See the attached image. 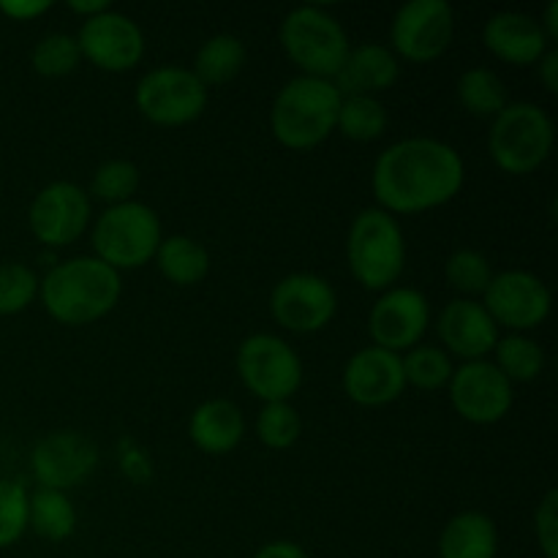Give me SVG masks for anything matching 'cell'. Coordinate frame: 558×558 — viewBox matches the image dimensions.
Listing matches in <instances>:
<instances>
[{
    "label": "cell",
    "instance_id": "cell-1",
    "mask_svg": "<svg viewBox=\"0 0 558 558\" xmlns=\"http://www.w3.org/2000/svg\"><path fill=\"white\" fill-rule=\"evenodd\" d=\"M466 180L461 153L434 136L398 140L376 158L371 172L379 210L390 216H414L447 205Z\"/></svg>",
    "mask_w": 558,
    "mask_h": 558
},
{
    "label": "cell",
    "instance_id": "cell-2",
    "mask_svg": "<svg viewBox=\"0 0 558 558\" xmlns=\"http://www.w3.org/2000/svg\"><path fill=\"white\" fill-rule=\"evenodd\" d=\"M123 294L120 272L96 256H76L54 265L38 283V298L54 322L82 327L98 322Z\"/></svg>",
    "mask_w": 558,
    "mask_h": 558
},
{
    "label": "cell",
    "instance_id": "cell-3",
    "mask_svg": "<svg viewBox=\"0 0 558 558\" xmlns=\"http://www.w3.org/2000/svg\"><path fill=\"white\" fill-rule=\"evenodd\" d=\"M338 109H341V93L330 80L294 76L272 101V136L289 150H311L336 131Z\"/></svg>",
    "mask_w": 558,
    "mask_h": 558
},
{
    "label": "cell",
    "instance_id": "cell-4",
    "mask_svg": "<svg viewBox=\"0 0 558 558\" xmlns=\"http://www.w3.org/2000/svg\"><path fill=\"white\" fill-rule=\"evenodd\" d=\"M349 270L371 292H387L407 267V240L396 216L368 207L357 213L347 238Z\"/></svg>",
    "mask_w": 558,
    "mask_h": 558
},
{
    "label": "cell",
    "instance_id": "cell-5",
    "mask_svg": "<svg viewBox=\"0 0 558 558\" xmlns=\"http://www.w3.org/2000/svg\"><path fill=\"white\" fill-rule=\"evenodd\" d=\"M556 129L539 104L510 101L494 118L488 131V153L507 174H532L548 161Z\"/></svg>",
    "mask_w": 558,
    "mask_h": 558
},
{
    "label": "cell",
    "instance_id": "cell-6",
    "mask_svg": "<svg viewBox=\"0 0 558 558\" xmlns=\"http://www.w3.org/2000/svg\"><path fill=\"white\" fill-rule=\"evenodd\" d=\"M281 44L303 76L330 80L349 54V36L341 22L322 5H298L281 22Z\"/></svg>",
    "mask_w": 558,
    "mask_h": 558
},
{
    "label": "cell",
    "instance_id": "cell-7",
    "mask_svg": "<svg viewBox=\"0 0 558 558\" xmlns=\"http://www.w3.org/2000/svg\"><path fill=\"white\" fill-rule=\"evenodd\" d=\"M161 240V218L153 207L136 199L107 207L93 227L96 259L107 262L118 272L147 265L156 256Z\"/></svg>",
    "mask_w": 558,
    "mask_h": 558
},
{
    "label": "cell",
    "instance_id": "cell-8",
    "mask_svg": "<svg viewBox=\"0 0 558 558\" xmlns=\"http://www.w3.org/2000/svg\"><path fill=\"white\" fill-rule=\"evenodd\" d=\"M238 374L265 403L289 401L303 385V363L298 352L272 332H254L240 343Z\"/></svg>",
    "mask_w": 558,
    "mask_h": 558
},
{
    "label": "cell",
    "instance_id": "cell-9",
    "mask_svg": "<svg viewBox=\"0 0 558 558\" xmlns=\"http://www.w3.org/2000/svg\"><path fill=\"white\" fill-rule=\"evenodd\" d=\"M134 101L150 123L185 125L205 112L207 87L183 65H158L136 82Z\"/></svg>",
    "mask_w": 558,
    "mask_h": 558
},
{
    "label": "cell",
    "instance_id": "cell-10",
    "mask_svg": "<svg viewBox=\"0 0 558 558\" xmlns=\"http://www.w3.org/2000/svg\"><path fill=\"white\" fill-rule=\"evenodd\" d=\"M392 49L412 63H430L450 49L456 11L447 0H409L392 16Z\"/></svg>",
    "mask_w": 558,
    "mask_h": 558
},
{
    "label": "cell",
    "instance_id": "cell-11",
    "mask_svg": "<svg viewBox=\"0 0 558 558\" xmlns=\"http://www.w3.org/2000/svg\"><path fill=\"white\" fill-rule=\"evenodd\" d=\"M550 289L529 270L494 272L483 294V305L496 322L512 332H526L543 325L550 314Z\"/></svg>",
    "mask_w": 558,
    "mask_h": 558
},
{
    "label": "cell",
    "instance_id": "cell-12",
    "mask_svg": "<svg viewBox=\"0 0 558 558\" xmlns=\"http://www.w3.org/2000/svg\"><path fill=\"white\" fill-rule=\"evenodd\" d=\"M338 311V294L327 278L316 272H292L272 287L270 314L289 332H319Z\"/></svg>",
    "mask_w": 558,
    "mask_h": 558
},
{
    "label": "cell",
    "instance_id": "cell-13",
    "mask_svg": "<svg viewBox=\"0 0 558 558\" xmlns=\"http://www.w3.org/2000/svg\"><path fill=\"white\" fill-rule=\"evenodd\" d=\"M512 401V381L496 368L494 360H472L452 371L450 403L466 423H499L510 414Z\"/></svg>",
    "mask_w": 558,
    "mask_h": 558
},
{
    "label": "cell",
    "instance_id": "cell-14",
    "mask_svg": "<svg viewBox=\"0 0 558 558\" xmlns=\"http://www.w3.org/2000/svg\"><path fill=\"white\" fill-rule=\"evenodd\" d=\"M27 223L38 243L47 248L71 245L90 223V196L69 180L44 185L31 202Z\"/></svg>",
    "mask_w": 558,
    "mask_h": 558
},
{
    "label": "cell",
    "instance_id": "cell-15",
    "mask_svg": "<svg viewBox=\"0 0 558 558\" xmlns=\"http://www.w3.org/2000/svg\"><path fill=\"white\" fill-rule=\"evenodd\" d=\"M76 44H80L82 58H87L101 71H114V74L131 71L145 58V33H142V27L131 16L112 9L87 16L82 22Z\"/></svg>",
    "mask_w": 558,
    "mask_h": 558
},
{
    "label": "cell",
    "instance_id": "cell-16",
    "mask_svg": "<svg viewBox=\"0 0 558 558\" xmlns=\"http://www.w3.org/2000/svg\"><path fill=\"white\" fill-rule=\"evenodd\" d=\"M430 322V303L420 289L392 287L381 292L368 316L374 347L401 354L423 341Z\"/></svg>",
    "mask_w": 558,
    "mask_h": 558
},
{
    "label": "cell",
    "instance_id": "cell-17",
    "mask_svg": "<svg viewBox=\"0 0 558 558\" xmlns=\"http://www.w3.org/2000/svg\"><path fill=\"white\" fill-rule=\"evenodd\" d=\"M31 466L41 488L65 494L96 472L98 447L80 430H54L38 441L31 456Z\"/></svg>",
    "mask_w": 558,
    "mask_h": 558
},
{
    "label": "cell",
    "instance_id": "cell-18",
    "mask_svg": "<svg viewBox=\"0 0 558 558\" xmlns=\"http://www.w3.org/2000/svg\"><path fill=\"white\" fill-rule=\"evenodd\" d=\"M403 354L381 347H365L349 357L343 368V392L357 407H387L407 390L403 379Z\"/></svg>",
    "mask_w": 558,
    "mask_h": 558
},
{
    "label": "cell",
    "instance_id": "cell-19",
    "mask_svg": "<svg viewBox=\"0 0 558 558\" xmlns=\"http://www.w3.org/2000/svg\"><path fill=\"white\" fill-rule=\"evenodd\" d=\"M436 332H439L441 343H445L447 354L466 360H485L494 352L496 341H499V327L490 319L483 303L469 298L450 300L441 308L439 322H436Z\"/></svg>",
    "mask_w": 558,
    "mask_h": 558
},
{
    "label": "cell",
    "instance_id": "cell-20",
    "mask_svg": "<svg viewBox=\"0 0 558 558\" xmlns=\"http://www.w3.org/2000/svg\"><path fill=\"white\" fill-rule=\"evenodd\" d=\"M483 41L488 52L512 65H532L554 47L545 36L543 25L521 11H499L483 27Z\"/></svg>",
    "mask_w": 558,
    "mask_h": 558
},
{
    "label": "cell",
    "instance_id": "cell-21",
    "mask_svg": "<svg viewBox=\"0 0 558 558\" xmlns=\"http://www.w3.org/2000/svg\"><path fill=\"white\" fill-rule=\"evenodd\" d=\"M401 63L385 44L365 41L349 47L341 71L332 76V85L341 96H376L398 82Z\"/></svg>",
    "mask_w": 558,
    "mask_h": 558
},
{
    "label": "cell",
    "instance_id": "cell-22",
    "mask_svg": "<svg viewBox=\"0 0 558 558\" xmlns=\"http://www.w3.org/2000/svg\"><path fill=\"white\" fill-rule=\"evenodd\" d=\"M245 417L229 398H210L199 403L189 420V439L207 456H227L243 441Z\"/></svg>",
    "mask_w": 558,
    "mask_h": 558
},
{
    "label": "cell",
    "instance_id": "cell-23",
    "mask_svg": "<svg viewBox=\"0 0 558 558\" xmlns=\"http://www.w3.org/2000/svg\"><path fill=\"white\" fill-rule=\"evenodd\" d=\"M499 529L494 518L480 510H466L450 518L441 529L439 558H496Z\"/></svg>",
    "mask_w": 558,
    "mask_h": 558
},
{
    "label": "cell",
    "instance_id": "cell-24",
    "mask_svg": "<svg viewBox=\"0 0 558 558\" xmlns=\"http://www.w3.org/2000/svg\"><path fill=\"white\" fill-rule=\"evenodd\" d=\"M156 265L174 287H194L210 272V251L189 234H169L156 251Z\"/></svg>",
    "mask_w": 558,
    "mask_h": 558
},
{
    "label": "cell",
    "instance_id": "cell-25",
    "mask_svg": "<svg viewBox=\"0 0 558 558\" xmlns=\"http://www.w3.org/2000/svg\"><path fill=\"white\" fill-rule=\"evenodd\" d=\"M27 529L49 543H63L76 532V507L63 490L38 488L27 494Z\"/></svg>",
    "mask_w": 558,
    "mask_h": 558
},
{
    "label": "cell",
    "instance_id": "cell-26",
    "mask_svg": "<svg viewBox=\"0 0 558 558\" xmlns=\"http://www.w3.org/2000/svg\"><path fill=\"white\" fill-rule=\"evenodd\" d=\"M245 58H248V52H245V44L238 36L218 33V36L202 41V47L196 49L194 69L191 71L210 90V85H223V82L234 80L243 71Z\"/></svg>",
    "mask_w": 558,
    "mask_h": 558
},
{
    "label": "cell",
    "instance_id": "cell-27",
    "mask_svg": "<svg viewBox=\"0 0 558 558\" xmlns=\"http://www.w3.org/2000/svg\"><path fill=\"white\" fill-rule=\"evenodd\" d=\"M458 101L474 118H490L494 120L501 109L510 104V93L501 76L496 71L485 69V65H474L458 76Z\"/></svg>",
    "mask_w": 558,
    "mask_h": 558
},
{
    "label": "cell",
    "instance_id": "cell-28",
    "mask_svg": "<svg viewBox=\"0 0 558 558\" xmlns=\"http://www.w3.org/2000/svg\"><path fill=\"white\" fill-rule=\"evenodd\" d=\"M494 365L515 385V381H534L545 368V352L526 332H510L499 338L494 347Z\"/></svg>",
    "mask_w": 558,
    "mask_h": 558
},
{
    "label": "cell",
    "instance_id": "cell-29",
    "mask_svg": "<svg viewBox=\"0 0 558 558\" xmlns=\"http://www.w3.org/2000/svg\"><path fill=\"white\" fill-rule=\"evenodd\" d=\"M336 129L352 142H374L387 129V109L376 96H341Z\"/></svg>",
    "mask_w": 558,
    "mask_h": 558
},
{
    "label": "cell",
    "instance_id": "cell-30",
    "mask_svg": "<svg viewBox=\"0 0 558 558\" xmlns=\"http://www.w3.org/2000/svg\"><path fill=\"white\" fill-rule=\"evenodd\" d=\"M403 360V379L407 385L417 387V390H441V387L450 385L452 379V357L439 347H425L417 343L414 349H409Z\"/></svg>",
    "mask_w": 558,
    "mask_h": 558
},
{
    "label": "cell",
    "instance_id": "cell-31",
    "mask_svg": "<svg viewBox=\"0 0 558 558\" xmlns=\"http://www.w3.org/2000/svg\"><path fill=\"white\" fill-rule=\"evenodd\" d=\"M445 278L456 292L463 298L474 300L477 294H485L490 278H494V267L490 259L477 248H458L447 256Z\"/></svg>",
    "mask_w": 558,
    "mask_h": 558
},
{
    "label": "cell",
    "instance_id": "cell-32",
    "mask_svg": "<svg viewBox=\"0 0 558 558\" xmlns=\"http://www.w3.org/2000/svg\"><path fill=\"white\" fill-rule=\"evenodd\" d=\"M140 167L129 158H109L101 167L93 172L90 180V194L96 199L112 205H123V202H131V196L140 189Z\"/></svg>",
    "mask_w": 558,
    "mask_h": 558
},
{
    "label": "cell",
    "instance_id": "cell-33",
    "mask_svg": "<svg viewBox=\"0 0 558 558\" xmlns=\"http://www.w3.org/2000/svg\"><path fill=\"white\" fill-rule=\"evenodd\" d=\"M80 44H76V36H69V33H47L31 52L33 71L49 76V80L71 74L80 65Z\"/></svg>",
    "mask_w": 558,
    "mask_h": 558
},
{
    "label": "cell",
    "instance_id": "cell-34",
    "mask_svg": "<svg viewBox=\"0 0 558 558\" xmlns=\"http://www.w3.org/2000/svg\"><path fill=\"white\" fill-rule=\"evenodd\" d=\"M300 430H303V423H300L298 409L289 401L265 403L256 417V436L270 450H289L300 439Z\"/></svg>",
    "mask_w": 558,
    "mask_h": 558
},
{
    "label": "cell",
    "instance_id": "cell-35",
    "mask_svg": "<svg viewBox=\"0 0 558 558\" xmlns=\"http://www.w3.org/2000/svg\"><path fill=\"white\" fill-rule=\"evenodd\" d=\"M41 278L36 270L22 262H3L0 265V316L22 314L38 298Z\"/></svg>",
    "mask_w": 558,
    "mask_h": 558
},
{
    "label": "cell",
    "instance_id": "cell-36",
    "mask_svg": "<svg viewBox=\"0 0 558 558\" xmlns=\"http://www.w3.org/2000/svg\"><path fill=\"white\" fill-rule=\"evenodd\" d=\"M27 529V490L14 480H0V550L11 548Z\"/></svg>",
    "mask_w": 558,
    "mask_h": 558
},
{
    "label": "cell",
    "instance_id": "cell-37",
    "mask_svg": "<svg viewBox=\"0 0 558 558\" xmlns=\"http://www.w3.org/2000/svg\"><path fill=\"white\" fill-rule=\"evenodd\" d=\"M534 534L545 558H558V490L550 488L534 510Z\"/></svg>",
    "mask_w": 558,
    "mask_h": 558
},
{
    "label": "cell",
    "instance_id": "cell-38",
    "mask_svg": "<svg viewBox=\"0 0 558 558\" xmlns=\"http://www.w3.org/2000/svg\"><path fill=\"white\" fill-rule=\"evenodd\" d=\"M49 9H52V3H49V0H3V3H0V11L16 22H27Z\"/></svg>",
    "mask_w": 558,
    "mask_h": 558
},
{
    "label": "cell",
    "instance_id": "cell-39",
    "mask_svg": "<svg viewBox=\"0 0 558 558\" xmlns=\"http://www.w3.org/2000/svg\"><path fill=\"white\" fill-rule=\"evenodd\" d=\"M537 69H539V80H543L545 90L556 93L558 90V49L556 47L545 49L543 58L537 60Z\"/></svg>",
    "mask_w": 558,
    "mask_h": 558
},
{
    "label": "cell",
    "instance_id": "cell-40",
    "mask_svg": "<svg viewBox=\"0 0 558 558\" xmlns=\"http://www.w3.org/2000/svg\"><path fill=\"white\" fill-rule=\"evenodd\" d=\"M254 558H311L300 548L298 543H289V539H276V543H267L256 550Z\"/></svg>",
    "mask_w": 558,
    "mask_h": 558
},
{
    "label": "cell",
    "instance_id": "cell-41",
    "mask_svg": "<svg viewBox=\"0 0 558 558\" xmlns=\"http://www.w3.org/2000/svg\"><path fill=\"white\" fill-rule=\"evenodd\" d=\"M69 9L74 11V14H82L87 20V16H96V14H101V11H107L109 0H71Z\"/></svg>",
    "mask_w": 558,
    "mask_h": 558
},
{
    "label": "cell",
    "instance_id": "cell-42",
    "mask_svg": "<svg viewBox=\"0 0 558 558\" xmlns=\"http://www.w3.org/2000/svg\"><path fill=\"white\" fill-rule=\"evenodd\" d=\"M539 25H543L548 41L554 44L558 38V0H550L548 9H545V22H539Z\"/></svg>",
    "mask_w": 558,
    "mask_h": 558
}]
</instances>
